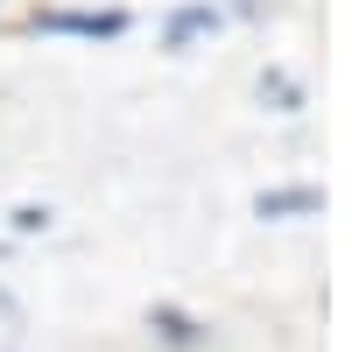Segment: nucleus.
<instances>
[{
  "mask_svg": "<svg viewBox=\"0 0 352 352\" xmlns=\"http://www.w3.org/2000/svg\"><path fill=\"white\" fill-rule=\"evenodd\" d=\"M127 8H36L28 14V28L36 36H85V43H113V36H127Z\"/></svg>",
  "mask_w": 352,
  "mask_h": 352,
  "instance_id": "nucleus-1",
  "label": "nucleus"
},
{
  "mask_svg": "<svg viewBox=\"0 0 352 352\" xmlns=\"http://www.w3.org/2000/svg\"><path fill=\"white\" fill-rule=\"evenodd\" d=\"M317 212H324V190H317V184H275V190H261L254 197V219H317Z\"/></svg>",
  "mask_w": 352,
  "mask_h": 352,
  "instance_id": "nucleus-2",
  "label": "nucleus"
},
{
  "mask_svg": "<svg viewBox=\"0 0 352 352\" xmlns=\"http://www.w3.org/2000/svg\"><path fill=\"white\" fill-rule=\"evenodd\" d=\"M219 21H226L219 0H190V8H176V14L162 21V50H190L197 36H219Z\"/></svg>",
  "mask_w": 352,
  "mask_h": 352,
  "instance_id": "nucleus-3",
  "label": "nucleus"
},
{
  "mask_svg": "<svg viewBox=\"0 0 352 352\" xmlns=\"http://www.w3.org/2000/svg\"><path fill=\"white\" fill-rule=\"evenodd\" d=\"M148 331H155L169 352H197V345H204V324H197L190 310H176V303H155V310H148Z\"/></svg>",
  "mask_w": 352,
  "mask_h": 352,
  "instance_id": "nucleus-4",
  "label": "nucleus"
},
{
  "mask_svg": "<svg viewBox=\"0 0 352 352\" xmlns=\"http://www.w3.org/2000/svg\"><path fill=\"white\" fill-rule=\"evenodd\" d=\"M261 99H268L275 113H303V85L289 71H268V78H261Z\"/></svg>",
  "mask_w": 352,
  "mask_h": 352,
  "instance_id": "nucleus-5",
  "label": "nucleus"
},
{
  "mask_svg": "<svg viewBox=\"0 0 352 352\" xmlns=\"http://www.w3.org/2000/svg\"><path fill=\"white\" fill-rule=\"evenodd\" d=\"M50 226V204H21V212H14V232H43Z\"/></svg>",
  "mask_w": 352,
  "mask_h": 352,
  "instance_id": "nucleus-6",
  "label": "nucleus"
},
{
  "mask_svg": "<svg viewBox=\"0 0 352 352\" xmlns=\"http://www.w3.org/2000/svg\"><path fill=\"white\" fill-rule=\"evenodd\" d=\"M226 8H232V14H261V8H268V0H226Z\"/></svg>",
  "mask_w": 352,
  "mask_h": 352,
  "instance_id": "nucleus-7",
  "label": "nucleus"
}]
</instances>
